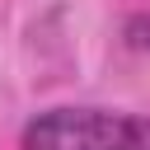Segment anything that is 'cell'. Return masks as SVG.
Masks as SVG:
<instances>
[{"label": "cell", "mask_w": 150, "mask_h": 150, "mask_svg": "<svg viewBox=\"0 0 150 150\" xmlns=\"http://www.w3.org/2000/svg\"><path fill=\"white\" fill-rule=\"evenodd\" d=\"M145 122L103 108H52L23 127V150H127L145 141Z\"/></svg>", "instance_id": "obj_1"}, {"label": "cell", "mask_w": 150, "mask_h": 150, "mask_svg": "<svg viewBox=\"0 0 150 150\" xmlns=\"http://www.w3.org/2000/svg\"><path fill=\"white\" fill-rule=\"evenodd\" d=\"M127 150H150V136H145V141H136V145H127Z\"/></svg>", "instance_id": "obj_2"}]
</instances>
